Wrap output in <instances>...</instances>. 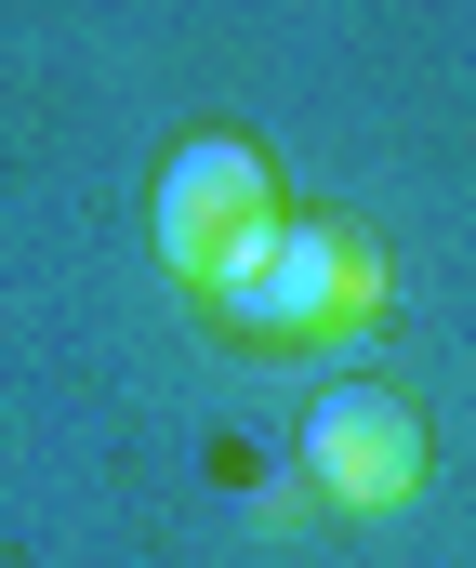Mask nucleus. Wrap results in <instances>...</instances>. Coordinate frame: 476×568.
Here are the masks:
<instances>
[{
    "label": "nucleus",
    "instance_id": "nucleus-1",
    "mask_svg": "<svg viewBox=\"0 0 476 568\" xmlns=\"http://www.w3.org/2000/svg\"><path fill=\"white\" fill-rule=\"evenodd\" d=\"M212 304L252 344H331V331H371L384 317V252L344 212H292V225L239 239V265L212 278Z\"/></svg>",
    "mask_w": 476,
    "mask_h": 568
},
{
    "label": "nucleus",
    "instance_id": "nucleus-2",
    "mask_svg": "<svg viewBox=\"0 0 476 568\" xmlns=\"http://www.w3.org/2000/svg\"><path fill=\"white\" fill-rule=\"evenodd\" d=\"M146 225H159V265H172L185 291H212L225 265H239V239H265V225H278V172H265V145L185 133L172 159H159Z\"/></svg>",
    "mask_w": 476,
    "mask_h": 568
},
{
    "label": "nucleus",
    "instance_id": "nucleus-3",
    "mask_svg": "<svg viewBox=\"0 0 476 568\" xmlns=\"http://www.w3.org/2000/svg\"><path fill=\"white\" fill-rule=\"evenodd\" d=\"M424 476H437V449H424V410H411L397 384H331V397L305 410V489L317 503L397 516Z\"/></svg>",
    "mask_w": 476,
    "mask_h": 568
}]
</instances>
